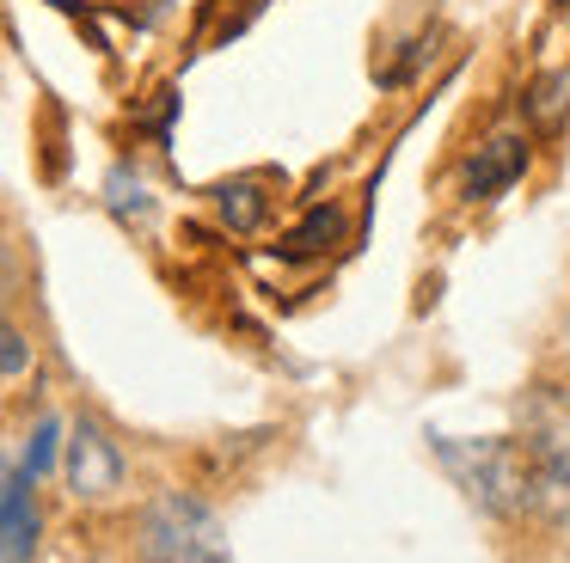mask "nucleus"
<instances>
[{"label": "nucleus", "mask_w": 570, "mask_h": 563, "mask_svg": "<svg viewBox=\"0 0 570 563\" xmlns=\"http://www.w3.org/2000/svg\"><path fill=\"white\" fill-rule=\"evenodd\" d=\"M38 477L26 472V460L7 465V490H0V563H31L38 557Z\"/></svg>", "instance_id": "nucleus-5"}, {"label": "nucleus", "mask_w": 570, "mask_h": 563, "mask_svg": "<svg viewBox=\"0 0 570 563\" xmlns=\"http://www.w3.org/2000/svg\"><path fill=\"white\" fill-rule=\"evenodd\" d=\"M0 343H7V379H19L26 374V330L7 318V330H0Z\"/></svg>", "instance_id": "nucleus-11"}, {"label": "nucleus", "mask_w": 570, "mask_h": 563, "mask_svg": "<svg viewBox=\"0 0 570 563\" xmlns=\"http://www.w3.org/2000/svg\"><path fill=\"white\" fill-rule=\"evenodd\" d=\"M276 190H283L276 171H239V178L215 184V215L234 233H258L264 215H271V203H276Z\"/></svg>", "instance_id": "nucleus-7"}, {"label": "nucleus", "mask_w": 570, "mask_h": 563, "mask_svg": "<svg viewBox=\"0 0 570 563\" xmlns=\"http://www.w3.org/2000/svg\"><path fill=\"white\" fill-rule=\"evenodd\" d=\"M62 477L80 502H105L124 490V447L111 441V428L92 423V416H75L62 441Z\"/></svg>", "instance_id": "nucleus-4"}, {"label": "nucleus", "mask_w": 570, "mask_h": 563, "mask_svg": "<svg viewBox=\"0 0 570 563\" xmlns=\"http://www.w3.org/2000/svg\"><path fill=\"white\" fill-rule=\"evenodd\" d=\"M515 441L528 460L533 521L570 526V392L564 386H528L515 404Z\"/></svg>", "instance_id": "nucleus-1"}, {"label": "nucleus", "mask_w": 570, "mask_h": 563, "mask_svg": "<svg viewBox=\"0 0 570 563\" xmlns=\"http://www.w3.org/2000/svg\"><path fill=\"white\" fill-rule=\"evenodd\" d=\"M136 557L141 563H234L222 533V514L209 502L166 490L141 508V533H136Z\"/></svg>", "instance_id": "nucleus-3"}, {"label": "nucleus", "mask_w": 570, "mask_h": 563, "mask_svg": "<svg viewBox=\"0 0 570 563\" xmlns=\"http://www.w3.org/2000/svg\"><path fill=\"white\" fill-rule=\"evenodd\" d=\"M62 435H68V428L56 423V416H43V423H38V435H31V447H26V472H31V477L50 472V460H56V447H62Z\"/></svg>", "instance_id": "nucleus-10"}, {"label": "nucleus", "mask_w": 570, "mask_h": 563, "mask_svg": "<svg viewBox=\"0 0 570 563\" xmlns=\"http://www.w3.org/2000/svg\"><path fill=\"white\" fill-rule=\"evenodd\" d=\"M435 460H442V472L466 490L472 508L497 514V521H533L528 460H521L515 435H484V441L435 435Z\"/></svg>", "instance_id": "nucleus-2"}, {"label": "nucleus", "mask_w": 570, "mask_h": 563, "mask_svg": "<svg viewBox=\"0 0 570 563\" xmlns=\"http://www.w3.org/2000/svg\"><path fill=\"white\" fill-rule=\"evenodd\" d=\"M521 171H528V135L503 129V135H491L484 147H472V159H466V196L491 203V196H503L509 184H521Z\"/></svg>", "instance_id": "nucleus-6"}, {"label": "nucleus", "mask_w": 570, "mask_h": 563, "mask_svg": "<svg viewBox=\"0 0 570 563\" xmlns=\"http://www.w3.org/2000/svg\"><path fill=\"white\" fill-rule=\"evenodd\" d=\"M564 92H570V73H540V80L528 86V117L540 122H558V110H564Z\"/></svg>", "instance_id": "nucleus-9"}, {"label": "nucleus", "mask_w": 570, "mask_h": 563, "mask_svg": "<svg viewBox=\"0 0 570 563\" xmlns=\"http://www.w3.org/2000/svg\"><path fill=\"white\" fill-rule=\"evenodd\" d=\"M344 227H350L344 208H313V215L301 220V227H288V233H283V245H276V251L295 257V264H301V257H325L332 245H344Z\"/></svg>", "instance_id": "nucleus-8"}]
</instances>
